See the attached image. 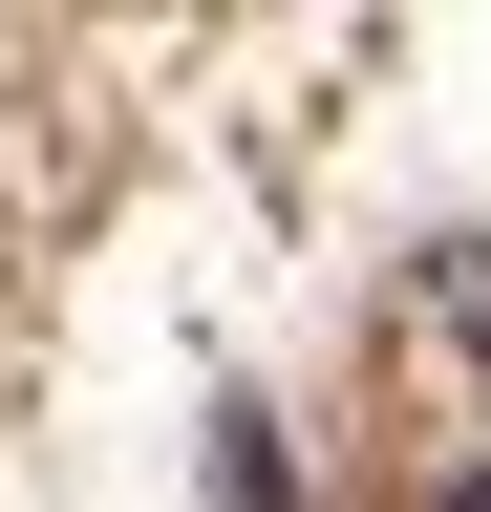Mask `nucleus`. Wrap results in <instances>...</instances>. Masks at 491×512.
I'll use <instances>...</instances> for the list:
<instances>
[{
	"label": "nucleus",
	"instance_id": "nucleus-1",
	"mask_svg": "<svg viewBox=\"0 0 491 512\" xmlns=\"http://www.w3.org/2000/svg\"><path fill=\"white\" fill-rule=\"evenodd\" d=\"M449 320H470V363H491V235H470V256H449Z\"/></svg>",
	"mask_w": 491,
	"mask_h": 512
},
{
	"label": "nucleus",
	"instance_id": "nucleus-2",
	"mask_svg": "<svg viewBox=\"0 0 491 512\" xmlns=\"http://www.w3.org/2000/svg\"><path fill=\"white\" fill-rule=\"evenodd\" d=\"M449 512H491V470H449Z\"/></svg>",
	"mask_w": 491,
	"mask_h": 512
}]
</instances>
